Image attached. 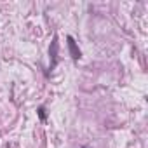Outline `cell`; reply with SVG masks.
<instances>
[{
    "instance_id": "cell-1",
    "label": "cell",
    "mask_w": 148,
    "mask_h": 148,
    "mask_svg": "<svg viewBox=\"0 0 148 148\" xmlns=\"http://www.w3.org/2000/svg\"><path fill=\"white\" fill-rule=\"evenodd\" d=\"M49 73H52V70H56L58 63H59V42H58V35L52 37L51 45H49Z\"/></svg>"
},
{
    "instance_id": "cell-2",
    "label": "cell",
    "mask_w": 148,
    "mask_h": 148,
    "mask_svg": "<svg viewBox=\"0 0 148 148\" xmlns=\"http://www.w3.org/2000/svg\"><path fill=\"white\" fill-rule=\"evenodd\" d=\"M66 45H68V51H70V56H71V59L77 63V61L82 58V51L79 49V45H77L75 38H73L71 35H68V37H66Z\"/></svg>"
},
{
    "instance_id": "cell-3",
    "label": "cell",
    "mask_w": 148,
    "mask_h": 148,
    "mask_svg": "<svg viewBox=\"0 0 148 148\" xmlns=\"http://www.w3.org/2000/svg\"><path fill=\"white\" fill-rule=\"evenodd\" d=\"M37 115H38V119H40L42 122H45V120H47V112H45V106H38V108H37Z\"/></svg>"
},
{
    "instance_id": "cell-4",
    "label": "cell",
    "mask_w": 148,
    "mask_h": 148,
    "mask_svg": "<svg viewBox=\"0 0 148 148\" xmlns=\"http://www.w3.org/2000/svg\"><path fill=\"white\" fill-rule=\"evenodd\" d=\"M80 148H89V146H80Z\"/></svg>"
}]
</instances>
